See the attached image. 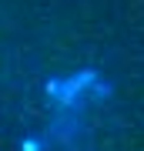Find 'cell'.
<instances>
[{"label": "cell", "mask_w": 144, "mask_h": 151, "mask_svg": "<svg viewBox=\"0 0 144 151\" xmlns=\"http://www.w3.org/2000/svg\"><path fill=\"white\" fill-rule=\"evenodd\" d=\"M24 151H47V141H44V138H27L24 141Z\"/></svg>", "instance_id": "cell-1"}]
</instances>
